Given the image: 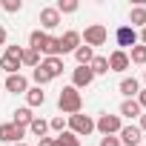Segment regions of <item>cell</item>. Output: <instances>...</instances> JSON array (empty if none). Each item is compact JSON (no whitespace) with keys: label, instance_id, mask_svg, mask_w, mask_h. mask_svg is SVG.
<instances>
[{"label":"cell","instance_id":"4fadbf2b","mask_svg":"<svg viewBox=\"0 0 146 146\" xmlns=\"http://www.w3.org/2000/svg\"><path fill=\"white\" fill-rule=\"evenodd\" d=\"M40 69L54 80V78L63 75V57H43V60H40Z\"/></svg>","mask_w":146,"mask_h":146},{"label":"cell","instance_id":"ac0fdd59","mask_svg":"<svg viewBox=\"0 0 146 146\" xmlns=\"http://www.w3.org/2000/svg\"><path fill=\"white\" fill-rule=\"evenodd\" d=\"M126 26H132V29L140 26V29H143V26H146V6H135V9L129 12V23H126Z\"/></svg>","mask_w":146,"mask_h":146},{"label":"cell","instance_id":"484cf974","mask_svg":"<svg viewBox=\"0 0 146 146\" xmlns=\"http://www.w3.org/2000/svg\"><path fill=\"white\" fill-rule=\"evenodd\" d=\"M54 146H80V137H75L72 132H63L54 137Z\"/></svg>","mask_w":146,"mask_h":146},{"label":"cell","instance_id":"6da1fadb","mask_svg":"<svg viewBox=\"0 0 146 146\" xmlns=\"http://www.w3.org/2000/svg\"><path fill=\"white\" fill-rule=\"evenodd\" d=\"M29 49H35L37 54H46V57H60V46H57V37L35 29L29 35Z\"/></svg>","mask_w":146,"mask_h":146},{"label":"cell","instance_id":"9a60e30c","mask_svg":"<svg viewBox=\"0 0 146 146\" xmlns=\"http://www.w3.org/2000/svg\"><path fill=\"white\" fill-rule=\"evenodd\" d=\"M117 89H120V95H123L126 100H135L137 92H140V83H137V78H123V80L117 83Z\"/></svg>","mask_w":146,"mask_h":146},{"label":"cell","instance_id":"3957f363","mask_svg":"<svg viewBox=\"0 0 146 146\" xmlns=\"http://www.w3.org/2000/svg\"><path fill=\"white\" fill-rule=\"evenodd\" d=\"M80 40H83V46L95 49V46H103V43L109 40V32H106L103 23H92V26H86V29L80 32Z\"/></svg>","mask_w":146,"mask_h":146},{"label":"cell","instance_id":"cb8c5ba5","mask_svg":"<svg viewBox=\"0 0 146 146\" xmlns=\"http://www.w3.org/2000/svg\"><path fill=\"white\" fill-rule=\"evenodd\" d=\"M129 63L143 66V63H146V46H140V43H137V46H132V49H129Z\"/></svg>","mask_w":146,"mask_h":146},{"label":"cell","instance_id":"d6a6232c","mask_svg":"<svg viewBox=\"0 0 146 146\" xmlns=\"http://www.w3.org/2000/svg\"><path fill=\"white\" fill-rule=\"evenodd\" d=\"M135 100H137V106H140V109H146V89H140Z\"/></svg>","mask_w":146,"mask_h":146},{"label":"cell","instance_id":"44dd1931","mask_svg":"<svg viewBox=\"0 0 146 146\" xmlns=\"http://www.w3.org/2000/svg\"><path fill=\"white\" fill-rule=\"evenodd\" d=\"M143 109L137 106V100H123L120 103V117H140Z\"/></svg>","mask_w":146,"mask_h":146},{"label":"cell","instance_id":"ffe728a7","mask_svg":"<svg viewBox=\"0 0 146 146\" xmlns=\"http://www.w3.org/2000/svg\"><path fill=\"white\" fill-rule=\"evenodd\" d=\"M20 66H29V69H37L40 66V54L29 46H23V54H20Z\"/></svg>","mask_w":146,"mask_h":146},{"label":"cell","instance_id":"5b68a950","mask_svg":"<svg viewBox=\"0 0 146 146\" xmlns=\"http://www.w3.org/2000/svg\"><path fill=\"white\" fill-rule=\"evenodd\" d=\"M95 129H98L103 137H109V135H117V132L123 129V123H120V115H100V117L95 120Z\"/></svg>","mask_w":146,"mask_h":146},{"label":"cell","instance_id":"8d00e7d4","mask_svg":"<svg viewBox=\"0 0 146 146\" xmlns=\"http://www.w3.org/2000/svg\"><path fill=\"white\" fill-rule=\"evenodd\" d=\"M140 132H146V115H140V126H137Z\"/></svg>","mask_w":146,"mask_h":146},{"label":"cell","instance_id":"9c48e42d","mask_svg":"<svg viewBox=\"0 0 146 146\" xmlns=\"http://www.w3.org/2000/svg\"><path fill=\"white\" fill-rule=\"evenodd\" d=\"M92 80H95V75H92L89 66H78L75 72H72V86H75L78 92L86 89V86H92Z\"/></svg>","mask_w":146,"mask_h":146},{"label":"cell","instance_id":"277c9868","mask_svg":"<svg viewBox=\"0 0 146 146\" xmlns=\"http://www.w3.org/2000/svg\"><path fill=\"white\" fill-rule=\"evenodd\" d=\"M66 126H69V132L75 135V137H86V135H92L95 132V120L89 117V115H72L69 120H66Z\"/></svg>","mask_w":146,"mask_h":146},{"label":"cell","instance_id":"1f68e13d","mask_svg":"<svg viewBox=\"0 0 146 146\" xmlns=\"http://www.w3.org/2000/svg\"><path fill=\"white\" fill-rule=\"evenodd\" d=\"M100 146H120V140L115 135H109V137H100Z\"/></svg>","mask_w":146,"mask_h":146},{"label":"cell","instance_id":"ba28073f","mask_svg":"<svg viewBox=\"0 0 146 146\" xmlns=\"http://www.w3.org/2000/svg\"><path fill=\"white\" fill-rule=\"evenodd\" d=\"M23 137H26V129L15 123H0V140L3 143H23Z\"/></svg>","mask_w":146,"mask_h":146},{"label":"cell","instance_id":"f35d334b","mask_svg":"<svg viewBox=\"0 0 146 146\" xmlns=\"http://www.w3.org/2000/svg\"><path fill=\"white\" fill-rule=\"evenodd\" d=\"M143 80H146V72H143Z\"/></svg>","mask_w":146,"mask_h":146},{"label":"cell","instance_id":"7c38bea8","mask_svg":"<svg viewBox=\"0 0 146 146\" xmlns=\"http://www.w3.org/2000/svg\"><path fill=\"white\" fill-rule=\"evenodd\" d=\"M140 137H143V132H140L137 126H123V129L117 132L120 146H137V143H140Z\"/></svg>","mask_w":146,"mask_h":146},{"label":"cell","instance_id":"7a4b0ae2","mask_svg":"<svg viewBox=\"0 0 146 146\" xmlns=\"http://www.w3.org/2000/svg\"><path fill=\"white\" fill-rule=\"evenodd\" d=\"M57 109L63 112V115H78L80 109H83V98H80V92L75 89V86H63L60 89V95H57Z\"/></svg>","mask_w":146,"mask_h":146},{"label":"cell","instance_id":"74e56055","mask_svg":"<svg viewBox=\"0 0 146 146\" xmlns=\"http://www.w3.org/2000/svg\"><path fill=\"white\" fill-rule=\"evenodd\" d=\"M12 146H26V143H12Z\"/></svg>","mask_w":146,"mask_h":146},{"label":"cell","instance_id":"4316f807","mask_svg":"<svg viewBox=\"0 0 146 146\" xmlns=\"http://www.w3.org/2000/svg\"><path fill=\"white\" fill-rule=\"evenodd\" d=\"M60 15H75L78 9H80V3H78V0H60V3L54 6Z\"/></svg>","mask_w":146,"mask_h":146},{"label":"cell","instance_id":"836d02e7","mask_svg":"<svg viewBox=\"0 0 146 146\" xmlns=\"http://www.w3.org/2000/svg\"><path fill=\"white\" fill-rule=\"evenodd\" d=\"M137 43H140V46H146V26L140 29V35H137Z\"/></svg>","mask_w":146,"mask_h":146},{"label":"cell","instance_id":"d590c367","mask_svg":"<svg viewBox=\"0 0 146 146\" xmlns=\"http://www.w3.org/2000/svg\"><path fill=\"white\" fill-rule=\"evenodd\" d=\"M6 37H9V35H6V29H3V26H0V46H3V43H6Z\"/></svg>","mask_w":146,"mask_h":146},{"label":"cell","instance_id":"e0dca14e","mask_svg":"<svg viewBox=\"0 0 146 146\" xmlns=\"http://www.w3.org/2000/svg\"><path fill=\"white\" fill-rule=\"evenodd\" d=\"M26 103H29V109H35V106H43V103H46V92H43L40 86H32V89L26 92Z\"/></svg>","mask_w":146,"mask_h":146},{"label":"cell","instance_id":"d4e9b609","mask_svg":"<svg viewBox=\"0 0 146 146\" xmlns=\"http://www.w3.org/2000/svg\"><path fill=\"white\" fill-rule=\"evenodd\" d=\"M0 69L6 72V78H9V75H17L20 60H12V57H6V54H3V57H0Z\"/></svg>","mask_w":146,"mask_h":146},{"label":"cell","instance_id":"f1b7e54d","mask_svg":"<svg viewBox=\"0 0 146 146\" xmlns=\"http://www.w3.org/2000/svg\"><path fill=\"white\" fill-rule=\"evenodd\" d=\"M20 9H23L20 0H3V3H0V12H9V15H17Z\"/></svg>","mask_w":146,"mask_h":146},{"label":"cell","instance_id":"52a82bcc","mask_svg":"<svg viewBox=\"0 0 146 146\" xmlns=\"http://www.w3.org/2000/svg\"><path fill=\"white\" fill-rule=\"evenodd\" d=\"M57 46H60V57H63V54H69V52H75V49L80 46V32H75V29L63 32V35L57 37Z\"/></svg>","mask_w":146,"mask_h":146},{"label":"cell","instance_id":"8fae6325","mask_svg":"<svg viewBox=\"0 0 146 146\" xmlns=\"http://www.w3.org/2000/svg\"><path fill=\"white\" fill-rule=\"evenodd\" d=\"M106 60H109V72H126L132 66L129 63V52H120V49H115Z\"/></svg>","mask_w":146,"mask_h":146},{"label":"cell","instance_id":"30bf717a","mask_svg":"<svg viewBox=\"0 0 146 146\" xmlns=\"http://www.w3.org/2000/svg\"><path fill=\"white\" fill-rule=\"evenodd\" d=\"M40 26H43V32H49V29H57L60 26V12L54 9V6H46V9H40Z\"/></svg>","mask_w":146,"mask_h":146},{"label":"cell","instance_id":"603a6c76","mask_svg":"<svg viewBox=\"0 0 146 146\" xmlns=\"http://www.w3.org/2000/svg\"><path fill=\"white\" fill-rule=\"evenodd\" d=\"M89 69H92L95 78H98V75H106V72H109V60H106L103 54H95V60L89 63Z\"/></svg>","mask_w":146,"mask_h":146},{"label":"cell","instance_id":"8992f818","mask_svg":"<svg viewBox=\"0 0 146 146\" xmlns=\"http://www.w3.org/2000/svg\"><path fill=\"white\" fill-rule=\"evenodd\" d=\"M115 43H117L120 52L137 46V29H132V26H117V29H115Z\"/></svg>","mask_w":146,"mask_h":146},{"label":"cell","instance_id":"7402d4cb","mask_svg":"<svg viewBox=\"0 0 146 146\" xmlns=\"http://www.w3.org/2000/svg\"><path fill=\"white\" fill-rule=\"evenodd\" d=\"M29 132L40 140V137H46V132H49V120H43V117H35L32 123H29Z\"/></svg>","mask_w":146,"mask_h":146},{"label":"cell","instance_id":"f546056e","mask_svg":"<svg viewBox=\"0 0 146 146\" xmlns=\"http://www.w3.org/2000/svg\"><path fill=\"white\" fill-rule=\"evenodd\" d=\"M49 129H52V132H57V135H63V132H66V120H63V115L52 117V120H49Z\"/></svg>","mask_w":146,"mask_h":146},{"label":"cell","instance_id":"4dcf8cb0","mask_svg":"<svg viewBox=\"0 0 146 146\" xmlns=\"http://www.w3.org/2000/svg\"><path fill=\"white\" fill-rule=\"evenodd\" d=\"M6 57H12V60H20V54H23V46H6V52H3Z\"/></svg>","mask_w":146,"mask_h":146},{"label":"cell","instance_id":"d6986e66","mask_svg":"<svg viewBox=\"0 0 146 146\" xmlns=\"http://www.w3.org/2000/svg\"><path fill=\"white\" fill-rule=\"evenodd\" d=\"M75 60H78V66H89L92 60H95V49H89V46H78L75 49Z\"/></svg>","mask_w":146,"mask_h":146},{"label":"cell","instance_id":"5bb4252c","mask_svg":"<svg viewBox=\"0 0 146 146\" xmlns=\"http://www.w3.org/2000/svg\"><path fill=\"white\" fill-rule=\"evenodd\" d=\"M6 92H15V95H26V92H29V80L20 75V72H17V75H9V78H6Z\"/></svg>","mask_w":146,"mask_h":146},{"label":"cell","instance_id":"e575fe53","mask_svg":"<svg viewBox=\"0 0 146 146\" xmlns=\"http://www.w3.org/2000/svg\"><path fill=\"white\" fill-rule=\"evenodd\" d=\"M40 146H54V137H40Z\"/></svg>","mask_w":146,"mask_h":146},{"label":"cell","instance_id":"2e32d148","mask_svg":"<svg viewBox=\"0 0 146 146\" xmlns=\"http://www.w3.org/2000/svg\"><path fill=\"white\" fill-rule=\"evenodd\" d=\"M35 120V115H32V109L29 106H20V109H15V117H12V123L15 126H20V129H29V123Z\"/></svg>","mask_w":146,"mask_h":146},{"label":"cell","instance_id":"83f0119b","mask_svg":"<svg viewBox=\"0 0 146 146\" xmlns=\"http://www.w3.org/2000/svg\"><path fill=\"white\" fill-rule=\"evenodd\" d=\"M32 80H35V83H37V86H40V89H43V86H46V83H52V78H49V75H46V72H43V69H40V66H37V69H32Z\"/></svg>","mask_w":146,"mask_h":146}]
</instances>
